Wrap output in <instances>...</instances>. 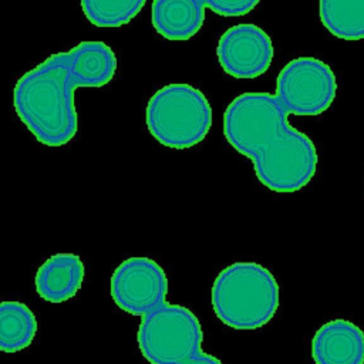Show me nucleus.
<instances>
[{
    "label": "nucleus",
    "instance_id": "nucleus-1",
    "mask_svg": "<svg viewBox=\"0 0 364 364\" xmlns=\"http://www.w3.org/2000/svg\"><path fill=\"white\" fill-rule=\"evenodd\" d=\"M117 65L115 51L102 41H81L67 51L51 54L17 80L14 111L40 144L63 146L78 131L74 91L107 85Z\"/></svg>",
    "mask_w": 364,
    "mask_h": 364
},
{
    "label": "nucleus",
    "instance_id": "nucleus-2",
    "mask_svg": "<svg viewBox=\"0 0 364 364\" xmlns=\"http://www.w3.org/2000/svg\"><path fill=\"white\" fill-rule=\"evenodd\" d=\"M287 115L270 92H243L223 112L228 144L252 161L263 186L279 193L303 189L318 165L316 145Z\"/></svg>",
    "mask_w": 364,
    "mask_h": 364
},
{
    "label": "nucleus",
    "instance_id": "nucleus-3",
    "mask_svg": "<svg viewBox=\"0 0 364 364\" xmlns=\"http://www.w3.org/2000/svg\"><path fill=\"white\" fill-rule=\"evenodd\" d=\"M216 317L235 330H256L279 309V284L273 273L255 262H236L222 269L212 286Z\"/></svg>",
    "mask_w": 364,
    "mask_h": 364
},
{
    "label": "nucleus",
    "instance_id": "nucleus-4",
    "mask_svg": "<svg viewBox=\"0 0 364 364\" xmlns=\"http://www.w3.org/2000/svg\"><path fill=\"white\" fill-rule=\"evenodd\" d=\"M148 132L156 142L173 149L200 144L212 127V107L196 87L173 82L156 90L145 108Z\"/></svg>",
    "mask_w": 364,
    "mask_h": 364
},
{
    "label": "nucleus",
    "instance_id": "nucleus-5",
    "mask_svg": "<svg viewBox=\"0 0 364 364\" xmlns=\"http://www.w3.org/2000/svg\"><path fill=\"white\" fill-rule=\"evenodd\" d=\"M136 341L149 364H181L202 351L203 333L188 307L164 301L141 317Z\"/></svg>",
    "mask_w": 364,
    "mask_h": 364
},
{
    "label": "nucleus",
    "instance_id": "nucleus-6",
    "mask_svg": "<svg viewBox=\"0 0 364 364\" xmlns=\"http://www.w3.org/2000/svg\"><path fill=\"white\" fill-rule=\"evenodd\" d=\"M337 80L333 70L316 57L290 60L276 80V100L287 114L316 117L333 104Z\"/></svg>",
    "mask_w": 364,
    "mask_h": 364
},
{
    "label": "nucleus",
    "instance_id": "nucleus-7",
    "mask_svg": "<svg viewBox=\"0 0 364 364\" xmlns=\"http://www.w3.org/2000/svg\"><path fill=\"white\" fill-rule=\"evenodd\" d=\"M165 270L149 257H128L111 276V297L124 311L142 317L166 301Z\"/></svg>",
    "mask_w": 364,
    "mask_h": 364
},
{
    "label": "nucleus",
    "instance_id": "nucleus-8",
    "mask_svg": "<svg viewBox=\"0 0 364 364\" xmlns=\"http://www.w3.org/2000/svg\"><path fill=\"white\" fill-rule=\"evenodd\" d=\"M222 70L233 78H256L272 65L274 47L270 36L256 24L242 23L229 27L216 47Z\"/></svg>",
    "mask_w": 364,
    "mask_h": 364
},
{
    "label": "nucleus",
    "instance_id": "nucleus-9",
    "mask_svg": "<svg viewBox=\"0 0 364 364\" xmlns=\"http://www.w3.org/2000/svg\"><path fill=\"white\" fill-rule=\"evenodd\" d=\"M311 357L316 364H364V331L344 318L327 321L311 340Z\"/></svg>",
    "mask_w": 364,
    "mask_h": 364
},
{
    "label": "nucleus",
    "instance_id": "nucleus-10",
    "mask_svg": "<svg viewBox=\"0 0 364 364\" xmlns=\"http://www.w3.org/2000/svg\"><path fill=\"white\" fill-rule=\"evenodd\" d=\"M84 264L74 253L50 256L37 270L34 287L37 294L50 303H63L73 299L84 280Z\"/></svg>",
    "mask_w": 364,
    "mask_h": 364
},
{
    "label": "nucleus",
    "instance_id": "nucleus-11",
    "mask_svg": "<svg viewBox=\"0 0 364 364\" xmlns=\"http://www.w3.org/2000/svg\"><path fill=\"white\" fill-rule=\"evenodd\" d=\"M202 0H154L151 21L155 31L169 41H186L203 26Z\"/></svg>",
    "mask_w": 364,
    "mask_h": 364
},
{
    "label": "nucleus",
    "instance_id": "nucleus-12",
    "mask_svg": "<svg viewBox=\"0 0 364 364\" xmlns=\"http://www.w3.org/2000/svg\"><path fill=\"white\" fill-rule=\"evenodd\" d=\"M37 334V318L21 301H0V351L17 353L28 347Z\"/></svg>",
    "mask_w": 364,
    "mask_h": 364
},
{
    "label": "nucleus",
    "instance_id": "nucleus-13",
    "mask_svg": "<svg viewBox=\"0 0 364 364\" xmlns=\"http://www.w3.org/2000/svg\"><path fill=\"white\" fill-rule=\"evenodd\" d=\"M318 17L334 37L364 40V0H318Z\"/></svg>",
    "mask_w": 364,
    "mask_h": 364
},
{
    "label": "nucleus",
    "instance_id": "nucleus-14",
    "mask_svg": "<svg viewBox=\"0 0 364 364\" xmlns=\"http://www.w3.org/2000/svg\"><path fill=\"white\" fill-rule=\"evenodd\" d=\"M85 18L100 28L128 24L144 9L146 0H80Z\"/></svg>",
    "mask_w": 364,
    "mask_h": 364
},
{
    "label": "nucleus",
    "instance_id": "nucleus-15",
    "mask_svg": "<svg viewBox=\"0 0 364 364\" xmlns=\"http://www.w3.org/2000/svg\"><path fill=\"white\" fill-rule=\"evenodd\" d=\"M260 0H202L205 7L222 17H240L256 9Z\"/></svg>",
    "mask_w": 364,
    "mask_h": 364
},
{
    "label": "nucleus",
    "instance_id": "nucleus-16",
    "mask_svg": "<svg viewBox=\"0 0 364 364\" xmlns=\"http://www.w3.org/2000/svg\"><path fill=\"white\" fill-rule=\"evenodd\" d=\"M181 364H222V361L219 358H216L215 355H212V354L200 351V353L192 355L191 358L185 360Z\"/></svg>",
    "mask_w": 364,
    "mask_h": 364
}]
</instances>
